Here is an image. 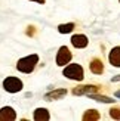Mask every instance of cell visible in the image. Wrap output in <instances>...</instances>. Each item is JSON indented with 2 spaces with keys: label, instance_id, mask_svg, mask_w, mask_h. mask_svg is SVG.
<instances>
[{
  "label": "cell",
  "instance_id": "cell-1",
  "mask_svg": "<svg viewBox=\"0 0 120 121\" xmlns=\"http://www.w3.org/2000/svg\"><path fill=\"white\" fill-rule=\"evenodd\" d=\"M37 62H39V56L36 55V53H33V55H28V56H25V58H22V59L18 60L16 68H18V71H21V72L30 74V72H33V69L36 68Z\"/></svg>",
  "mask_w": 120,
  "mask_h": 121
},
{
  "label": "cell",
  "instance_id": "cell-2",
  "mask_svg": "<svg viewBox=\"0 0 120 121\" xmlns=\"http://www.w3.org/2000/svg\"><path fill=\"white\" fill-rule=\"evenodd\" d=\"M62 74L70 78V80H76V81H82L85 74H83V68L79 65V64H70L64 68V72Z\"/></svg>",
  "mask_w": 120,
  "mask_h": 121
},
{
  "label": "cell",
  "instance_id": "cell-3",
  "mask_svg": "<svg viewBox=\"0 0 120 121\" xmlns=\"http://www.w3.org/2000/svg\"><path fill=\"white\" fill-rule=\"evenodd\" d=\"M3 89L9 93H16L19 90H22V81L16 77H8L3 81Z\"/></svg>",
  "mask_w": 120,
  "mask_h": 121
},
{
  "label": "cell",
  "instance_id": "cell-4",
  "mask_svg": "<svg viewBox=\"0 0 120 121\" xmlns=\"http://www.w3.org/2000/svg\"><path fill=\"white\" fill-rule=\"evenodd\" d=\"M71 58H73V55H71V52L68 50L67 46H61L58 50V55H56V65L59 66H65L67 64H70Z\"/></svg>",
  "mask_w": 120,
  "mask_h": 121
},
{
  "label": "cell",
  "instance_id": "cell-5",
  "mask_svg": "<svg viewBox=\"0 0 120 121\" xmlns=\"http://www.w3.org/2000/svg\"><path fill=\"white\" fill-rule=\"evenodd\" d=\"M16 120V112L10 106H3L0 109V121H14Z\"/></svg>",
  "mask_w": 120,
  "mask_h": 121
},
{
  "label": "cell",
  "instance_id": "cell-6",
  "mask_svg": "<svg viewBox=\"0 0 120 121\" xmlns=\"http://www.w3.org/2000/svg\"><path fill=\"white\" fill-rule=\"evenodd\" d=\"M89 43V40L85 34H76L71 37V44H73L74 47H77V49H83V47H86Z\"/></svg>",
  "mask_w": 120,
  "mask_h": 121
},
{
  "label": "cell",
  "instance_id": "cell-7",
  "mask_svg": "<svg viewBox=\"0 0 120 121\" xmlns=\"http://www.w3.org/2000/svg\"><path fill=\"white\" fill-rule=\"evenodd\" d=\"M99 87L98 86H79V87H76L73 90V95H77V96H82V95H92L95 93L98 90Z\"/></svg>",
  "mask_w": 120,
  "mask_h": 121
},
{
  "label": "cell",
  "instance_id": "cell-8",
  "mask_svg": "<svg viewBox=\"0 0 120 121\" xmlns=\"http://www.w3.org/2000/svg\"><path fill=\"white\" fill-rule=\"evenodd\" d=\"M108 60L110 64L113 66H117V68H120V46L117 47H113L110 55H108Z\"/></svg>",
  "mask_w": 120,
  "mask_h": 121
},
{
  "label": "cell",
  "instance_id": "cell-9",
  "mask_svg": "<svg viewBox=\"0 0 120 121\" xmlns=\"http://www.w3.org/2000/svg\"><path fill=\"white\" fill-rule=\"evenodd\" d=\"M67 95V90L65 89H56L52 90V92L45 95V100H55V99H62L64 96Z\"/></svg>",
  "mask_w": 120,
  "mask_h": 121
},
{
  "label": "cell",
  "instance_id": "cell-10",
  "mask_svg": "<svg viewBox=\"0 0 120 121\" xmlns=\"http://www.w3.org/2000/svg\"><path fill=\"white\" fill-rule=\"evenodd\" d=\"M36 121H47L51 118L49 112H47L45 108H37V109L34 111V117H33Z\"/></svg>",
  "mask_w": 120,
  "mask_h": 121
},
{
  "label": "cell",
  "instance_id": "cell-11",
  "mask_svg": "<svg viewBox=\"0 0 120 121\" xmlns=\"http://www.w3.org/2000/svg\"><path fill=\"white\" fill-rule=\"evenodd\" d=\"M91 71L93 74H102L104 72V65L99 59H93L91 62Z\"/></svg>",
  "mask_w": 120,
  "mask_h": 121
},
{
  "label": "cell",
  "instance_id": "cell-12",
  "mask_svg": "<svg viewBox=\"0 0 120 121\" xmlns=\"http://www.w3.org/2000/svg\"><path fill=\"white\" fill-rule=\"evenodd\" d=\"M83 120H85V121H88V120L89 121H97V120H99V112L95 111V109H89V111L85 112Z\"/></svg>",
  "mask_w": 120,
  "mask_h": 121
},
{
  "label": "cell",
  "instance_id": "cell-13",
  "mask_svg": "<svg viewBox=\"0 0 120 121\" xmlns=\"http://www.w3.org/2000/svg\"><path fill=\"white\" fill-rule=\"evenodd\" d=\"M89 98L93 99V100H98V102H104V104H114V99H111L108 98V96H102V95H89Z\"/></svg>",
  "mask_w": 120,
  "mask_h": 121
},
{
  "label": "cell",
  "instance_id": "cell-14",
  "mask_svg": "<svg viewBox=\"0 0 120 121\" xmlns=\"http://www.w3.org/2000/svg\"><path fill=\"white\" fill-rule=\"evenodd\" d=\"M74 30V24L70 22V24H61V25L58 27V31L61 34H67V33H71Z\"/></svg>",
  "mask_w": 120,
  "mask_h": 121
},
{
  "label": "cell",
  "instance_id": "cell-15",
  "mask_svg": "<svg viewBox=\"0 0 120 121\" xmlns=\"http://www.w3.org/2000/svg\"><path fill=\"white\" fill-rule=\"evenodd\" d=\"M110 115L114 120H120V108H113V109L110 111Z\"/></svg>",
  "mask_w": 120,
  "mask_h": 121
},
{
  "label": "cell",
  "instance_id": "cell-16",
  "mask_svg": "<svg viewBox=\"0 0 120 121\" xmlns=\"http://www.w3.org/2000/svg\"><path fill=\"white\" fill-rule=\"evenodd\" d=\"M111 81H120V75H116V77H113V78H111Z\"/></svg>",
  "mask_w": 120,
  "mask_h": 121
},
{
  "label": "cell",
  "instance_id": "cell-17",
  "mask_svg": "<svg viewBox=\"0 0 120 121\" xmlns=\"http://www.w3.org/2000/svg\"><path fill=\"white\" fill-rule=\"evenodd\" d=\"M33 2H37V3H40V4H43V3H45V0H33Z\"/></svg>",
  "mask_w": 120,
  "mask_h": 121
},
{
  "label": "cell",
  "instance_id": "cell-18",
  "mask_svg": "<svg viewBox=\"0 0 120 121\" xmlns=\"http://www.w3.org/2000/svg\"><path fill=\"white\" fill-rule=\"evenodd\" d=\"M116 98H119V99H120V90H117V92H116Z\"/></svg>",
  "mask_w": 120,
  "mask_h": 121
}]
</instances>
